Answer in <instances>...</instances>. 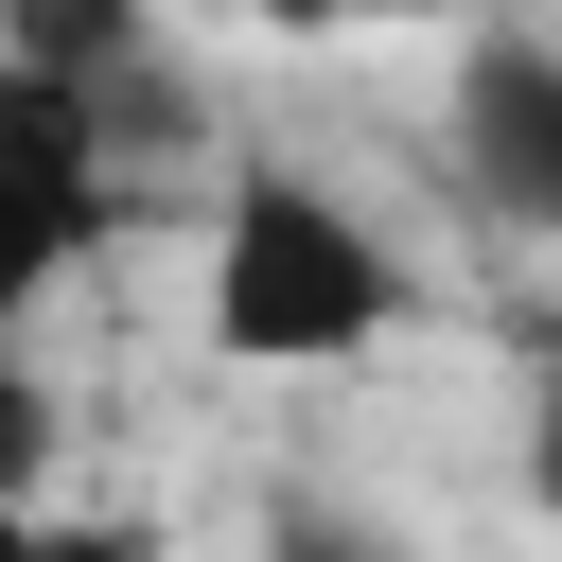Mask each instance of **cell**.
I'll return each instance as SVG.
<instances>
[{"label": "cell", "mask_w": 562, "mask_h": 562, "mask_svg": "<svg viewBox=\"0 0 562 562\" xmlns=\"http://www.w3.org/2000/svg\"><path fill=\"white\" fill-rule=\"evenodd\" d=\"M386 316H404L386 228H369L351 193L281 176V158H246L228 211H211V351H228V369H351Z\"/></svg>", "instance_id": "1"}, {"label": "cell", "mask_w": 562, "mask_h": 562, "mask_svg": "<svg viewBox=\"0 0 562 562\" xmlns=\"http://www.w3.org/2000/svg\"><path fill=\"white\" fill-rule=\"evenodd\" d=\"M105 211H123V176H105V140H88V105L0 35V334L105 246Z\"/></svg>", "instance_id": "2"}, {"label": "cell", "mask_w": 562, "mask_h": 562, "mask_svg": "<svg viewBox=\"0 0 562 562\" xmlns=\"http://www.w3.org/2000/svg\"><path fill=\"white\" fill-rule=\"evenodd\" d=\"M439 140H457V176H474V211H492V228L562 246V35H474V53H457Z\"/></svg>", "instance_id": "3"}, {"label": "cell", "mask_w": 562, "mask_h": 562, "mask_svg": "<svg viewBox=\"0 0 562 562\" xmlns=\"http://www.w3.org/2000/svg\"><path fill=\"white\" fill-rule=\"evenodd\" d=\"M0 35H18V53L53 70V88H88V70H123V53L158 35V18H140V0H0Z\"/></svg>", "instance_id": "4"}, {"label": "cell", "mask_w": 562, "mask_h": 562, "mask_svg": "<svg viewBox=\"0 0 562 562\" xmlns=\"http://www.w3.org/2000/svg\"><path fill=\"white\" fill-rule=\"evenodd\" d=\"M35 474H53V386H35L18 351H0V509H18Z\"/></svg>", "instance_id": "5"}, {"label": "cell", "mask_w": 562, "mask_h": 562, "mask_svg": "<svg viewBox=\"0 0 562 562\" xmlns=\"http://www.w3.org/2000/svg\"><path fill=\"white\" fill-rule=\"evenodd\" d=\"M527 492L562 509V351H544V386H527Z\"/></svg>", "instance_id": "6"}, {"label": "cell", "mask_w": 562, "mask_h": 562, "mask_svg": "<svg viewBox=\"0 0 562 562\" xmlns=\"http://www.w3.org/2000/svg\"><path fill=\"white\" fill-rule=\"evenodd\" d=\"M263 18H281V35H351V0H263Z\"/></svg>", "instance_id": "7"}, {"label": "cell", "mask_w": 562, "mask_h": 562, "mask_svg": "<svg viewBox=\"0 0 562 562\" xmlns=\"http://www.w3.org/2000/svg\"><path fill=\"white\" fill-rule=\"evenodd\" d=\"M351 18H474V0H351Z\"/></svg>", "instance_id": "8"}]
</instances>
